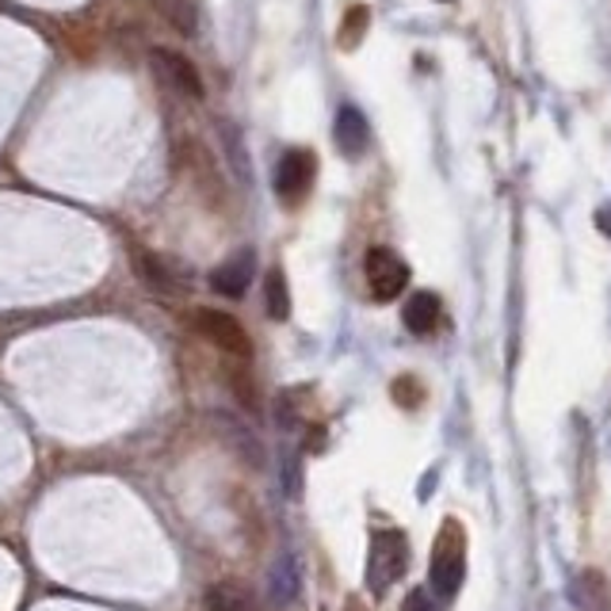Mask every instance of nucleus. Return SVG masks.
<instances>
[{
	"label": "nucleus",
	"mask_w": 611,
	"mask_h": 611,
	"mask_svg": "<svg viewBox=\"0 0 611 611\" xmlns=\"http://www.w3.org/2000/svg\"><path fill=\"white\" fill-rule=\"evenodd\" d=\"M206 611H256V604H253V592L226 581L206 592Z\"/></svg>",
	"instance_id": "nucleus-12"
},
{
	"label": "nucleus",
	"mask_w": 611,
	"mask_h": 611,
	"mask_svg": "<svg viewBox=\"0 0 611 611\" xmlns=\"http://www.w3.org/2000/svg\"><path fill=\"white\" fill-rule=\"evenodd\" d=\"M192 329L200 333L214 344V348H222L226 356L234 359H248L253 356V340H248V333L241 329L237 317L222 314V309H195L192 314Z\"/></svg>",
	"instance_id": "nucleus-3"
},
{
	"label": "nucleus",
	"mask_w": 611,
	"mask_h": 611,
	"mask_svg": "<svg viewBox=\"0 0 611 611\" xmlns=\"http://www.w3.org/2000/svg\"><path fill=\"white\" fill-rule=\"evenodd\" d=\"M440 314H444L440 295H432V291H417V295H413L406 303V309H401V322H406L409 333H417V337H428V333L440 325Z\"/></svg>",
	"instance_id": "nucleus-10"
},
{
	"label": "nucleus",
	"mask_w": 611,
	"mask_h": 611,
	"mask_svg": "<svg viewBox=\"0 0 611 611\" xmlns=\"http://www.w3.org/2000/svg\"><path fill=\"white\" fill-rule=\"evenodd\" d=\"M413 386V378H398V383H394V398L401 401V406H417L420 401V390H409Z\"/></svg>",
	"instance_id": "nucleus-17"
},
{
	"label": "nucleus",
	"mask_w": 611,
	"mask_h": 611,
	"mask_svg": "<svg viewBox=\"0 0 611 611\" xmlns=\"http://www.w3.org/2000/svg\"><path fill=\"white\" fill-rule=\"evenodd\" d=\"M314 176H317V157L309 150H287L275 169V192L287 206L303 203L306 192L314 187Z\"/></svg>",
	"instance_id": "nucleus-6"
},
{
	"label": "nucleus",
	"mask_w": 611,
	"mask_h": 611,
	"mask_svg": "<svg viewBox=\"0 0 611 611\" xmlns=\"http://www.w3.org/2000/svg\"><path fill=\"white\" fill-rule=\"evenodd\" d=\"M409 566V543L401 531H378L371 539V554H367V584L375 597H383L394 581L406 573Z\"/></svg>",
	"instance_id": "nucleus-2"
},
{
	"label": "nucleus",
	"mask_w": 611,
	"mask_h": 611,
	"mask_svg": "<svg viewBox=\"0 0 611 611\" xmlns=\"http://www.w3.org/2000/svg\"><path fill=\"white\" fill-rule=\"evenodd\" d=\"M597 226H600V230H604V234L611 237V206H604V211H600V214H597Z\"/></svg>",
	"instance_id": "nucleus-18"
},
{
	"label": "nucleus",
	"mask_w": 611,
	"mask_h": 611,
	"mask_svg": "<svg viewBox=\"0 0 611 611\" xmlns=\"http://www.w3.org/2000/svg\"><path fill=\"white\" fill-rule=\"evenodd\" d=\"M462 578H467V543H462L459 523L447 520L440 528V539H436V550H432V570H428L432 597L451 600L455 592L462 589Z\"/></svg>",
	"instance_id": "nucleus-1"
},
{
	"label": "nucleus",
	"mask_w": 611,
	"mask_h": 611,
	"mask_svg": "<svg viewBox=\"0 0 611 611\" xmlns=\"http://www.w3.org/2000/svg\"><path fill=\"white\" fill-rule=\"evenodd\" d=\"M150 65H153V73H157V81L176 92V96L203 100V77L184 54H176V50H169V47H153Z\"/></svg>",
	"instance_id": "nucleus-5"
},
{
	"label": "nucleus",
	"mask_w": 611,
	"mask_h": 611,
	"mask_svg": "<svg viewBox=\"0 0 611 611\" xmlns=\"http://www.w3.org/2000/svg\"><path fill=\"white\" fill-rule=\"evenodd\" d=\"M367 23H371V12H367L364 4L352 8V12L344 16V23H340V47H344V50L359 47V39L367 34Z\"/></svg>",
	"instance_id": "nucleus-14"
},
{
	"label": "nucleus",
	"mask_w": 611,
	"mask_h": 611,
	"mask_svg": "<svg viewBox=\"0 0 611 611\" xmlns=\"http://www.w3.org/2000/svg\"><path fill=\"white\" fill-rule=\"evenodd\" d=\"M333 138H337V150L344 153V157H359V153H367V145H371V126H367L364 111L344 103V108L337 111V123H333Z\"/></svg>",
	"instance_id": "nucleus-9"
},
{
	"label": "nucleus",
	"mask_w": 611,
	"mask_h": 611,
	"mask_svg": "<svg viewBox=\"0 0 611 611\" xmlns=\"http://www.w3.org/2000/svg\"><path fill=\"white\" fill-rule=\"evenodd\" d=\"M253 275H256V253L253 248H241V253H234L226 264H218L211 272V287L226 298H241L248 291V283H253Z\"/></svg>",
	"instance_id": "nucleus-8"
},
{
	"label": "nucleus",
	"mask_w": 611,
	"mask_h": 611,
	"mask_svg": "<svg viewBox=\"0 0 611 611\" xmlns=\"http://www.w3.org/2000/svg\"><path fill=\"white\" fill-rule=\"evenodd\" d=\"M131 264H134V275L153 291V295H180V291H187L184 275L172 268L169 261H161L157 253H145V248H138V253L131 256Z\"/></svg>",
	"instance_id": "nucleus-7"
},
{
	"label": "nucleus",
	"mask_w": 611,
	"mask_h": 611,
	"mask_svg": "<svg viewBox=\"0 0 611 611\" xmlns=\"http://www.w3.org/2000/svg\"><path fill=\"white\" fill-rule=\"evenodd\" d=\"M222 138H226V150H230V157H237L234 165H237V172H241V180H248V157H245V145H241L237 126H222Z\"/></svg>",
	"instance_id": "nucleus-15"
},
{
	"label": "nucleus",
	"mask_w": 611,
	"mask_h": 611,
	"mask_svg": "<svg viewBox=\"0 0 611 611\" xmlns=\"http://www.w3.org/2000/svg\"><path fill=\"white\" fill-rule=\"evenodd\" d=\"M401 611H436V600L428 589H413L406 597V604H401Z\"/></svg>",
	"instance_id": "nucleus-16"
},
{
	"label": "nucleus",
	"mask_w": 611,
	"mask_h": 611,
	"mask_svg": "<svg viewBox=\"0 0 611 611\" xmlns=\"http://www.w3.org/2000/svg\"><path fill=\"white\" fill-rule=\"evenodd\" d=\"M364 275H367V287H371V295L378 303H390V298H398L401 291L409 287V264L401 261L394 248H371L364 261Z\"/></svg>",
	"instance_id": "nucleus-4"
},
{
	"label": "nucleus",
	"mask_w": 611,
	"mask_h": 611,
	"mask_svg": "<svg viewBox=\"0 0 611 611\" xmlns=\"http://www.w3.org/2000/svg\"><path fill=\"white\" fill-rule=\"evenodd\" d=\"M268 597L275 608H287L291 600L298 597V562L291 554H283L279 562H275V570L268 578Z\"/></svg>",
	"instance_id": "nucleus-11"
},
{
	"label": "nucleus",
	"mask_w": 611,
	"mask_h": 611,
	"mask_svg": "<svg viewBox=\"0 0 611 611\" xmlns=\"http://www.w3.org/2000/svg\"><path fill=\"white\" fill-rule=\"evenodd\" d=\"M264 309H268V317H275V322H287V314H291L287 279H283L279 268H272L268 279H264Z\"/></svg>",
	"instance_id": "nucleus-13"
}]
</instances>
